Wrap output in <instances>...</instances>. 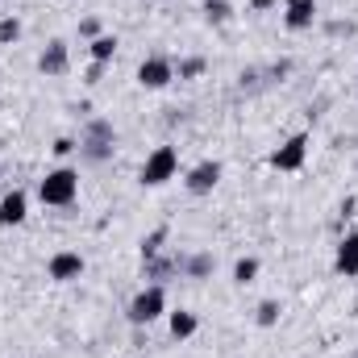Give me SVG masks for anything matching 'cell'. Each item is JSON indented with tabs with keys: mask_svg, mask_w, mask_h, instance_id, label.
<instances>
[{
	"mask_svg": "<svg viewBox=\"0 0 358 358\" xmlns=\"http://www.w3.org/2000/svg\"><path fill=\"white\" fill-rule=\"evenodd\" d=\"M171 275H183V259H146V279H155V283H163V279H171Z\"/></svg>",
	"mask_w": 358,
	"mask_h": 358,
	"instance_id": "obj_13",
	"label": "cell"
},
{
	"mask_svg": "<svg viewBox=\"0 0 358 358\" xmlns=\"http://www.w3.org/2000/svg\"><path fill=\"white\" fill-rule=\"evenodd\" d=\"M171 80H176V63H171V59H146V63L138 67V84L146 92L167 88Z\"/></svg>",
	"mask_w": 358,
	"mask_h": 358,
	"instance_id": "obj_6",
	"label": "cell"
},
{
	"mask_svg": "<svg viewBox=\"0 0 358 358\" xmlns=\"http://www.w3.org/2000/svg\"><path fill=\"white\" fill-rule=\"evenodd\" d=\"M80 34H84V38H100V21H96V17L80 21Z\"/></svg>",
	"mask_w": 358,
	"mask_h": 358,
	"instance_id": "obj_23",
	"label": "cell"
},
{
	"mask_svg": "<svg viewBox=\"0 0 358 358\" xmlns=\"http://www.w3.org/2000/svg\"><path fill=\"white\" fill-rule=\"evenodd\" d=\"M279 313H283V308H279V300H263V304L255 308V321H259L263 329H271V325H279Z\"/></svg>",
	"mask_w": 358,
	"mask_h": 358,
	"instance_id": "obj_19",
	"label": "cell"
},
{
	"mask_svg": "<svg viewBox=\"0 0 358 358\" xmlns=\"http://www.w3.org/2000/svg\"><path fill=\"white\" fill-rule=\"evenodd\" d=\"M259 279V259H238L234 263V283L238 287H246V283H255Z\"/></svg>",
	"mask_w": 358,
	"mask_h": 358,
	"instance_id": "obj_18",
	"label": "cell"
},
{
	"mask_svg": "<svg viewBox=\"0 0 358 358\" xmlns=\"http://www.w3.org/2000/svg\"><path fill=\"white\" fill-rule=\"evenodd\" d=\"M46 275H50L55 283H71V279H80V275H84V255H76V250H59V255L50 259Z\"/></svg>",
	"mask_w": 358,
	"mask_h": 358,
	"instance_id": "obj_8",
	"label": "cell"
},
{
	"mask_svg": "<svg viewBox=\"0 0 358 358\" xmlns=\"http://www.w3.org/2000/svg\"><path fill=\"white\" fill-rule=\"evenodd\" d=\"M275 4H279V0H250V8H255V13H267V8H275Z\"/></svg>",
	"mask_w": 358,
	"mask_h": 358,
	"instance_id": "obj_26",
	"label": "cell"
},
{
	"mask_svg": "<svg viewBox=\"0 0 358 358\" xmlns=\"http://www.w3.org/2000/svg\"><path fill=\"white\" fill-rule=\"evenodd\" d=\"M163 242H167V225H159L150 238H142V259H155V255L163 250Z\"/></svg>",
	"mask_w": 358,
	"mask_h": 358,
	"instance_id": "obj_20",
	"label": "cell"
},
{
	"mask_svg": "<svg viewBox=\"0 0 358 358\" xmlns=\"http://www.w3.org/2000/svg\"><path fill=\"white\" fill-rule=\"evenodd\" d=\"M88 55H92V63H108V59L117 55V38H113V34L92 38V42H88Z\"/></svg>",
	"mask_w": 358,
	"mask_h": 358,
	"instance_id": "obj_15",
	"label": "cell"
},
{
	"mask_svg": "<svg viewBox=\"0 0 358 358\" xmlns=\"http://www.w3.org/2000/svg\"><path fill=\"white\" fill-rule=\"evenodd\" d=\"M234 17V4L229 0H204V21L208 25H225Z\"/></svg>",
	"mask_w": 358,
	"mask_h": 358,
	"instance_id": "obj_17",
	"label": "cell"
},
{
	"mask_svg": "<svg viewBox=\"0 0 358 358\" xmlns=\"http://www.w3.org/2000/svg\"><path fill=\"white\" fill-rule=\"evenodd\" d=\"M196 329H200L196 313H187V308H179V313H171V338H176V342H187V338H192Z\"/></svg>",
	"mask_w": 358,
	"mask_h": 358,
	"instance_id": "obj_14",
	"label": "cell"
},
{
	"mask_svg": "<svg viewBox=\"0 0 358 358\" xmlns=\"http://www.w3.org/2000/svg\"><path fill=\"white\" fill-rule=\"evenodd\" d=\"M317 17V0H287L283 4V25L287 29H308Z\"/></svg>",
	"mask_w": 358,
	"mask_h": 358,
	"instance_id": "obj_11",
	"label": "cell"
},
{
	"mask_svg": "<svg viewBox=\"0 0 358 358\" xmlns=\"http://www.w3.org/2000/svg\"><path fill=\"white\" fill-rule=\"evenodd\" d=\"M113 146H117V129H113V121H104V117H92L88 125H84V134H80V155L88 159V163H104V159H113Z\"/></svg>",
	"mask_w": 358,
	"mask_h": 358,
	"instance_id": "obj_2",
	"label": "cell"
},
{
	"mask_svg": "<svg viewBox=\"0 0 358 358\" xmlns=\"http://www.w3.org/2000/svg\"><path fill=\"white\" fill-rule=\"evenodd\" d=\"M213 267H217L213 255H192V259H183V275H187V279H208Z\"/></svg>",
	"mask_w": 358,
	"mask_h": 358,
	"instance_id": "obj_16",
	"label": "cell"
},
{
	"mask_svg": "<svg viewBox=\"0 0 358 358\" xmlns=\"http://www.w3.org/2000/svg\"><path fill=\"white\" fill-rule=\"evenodd\" d=\"M25 213H29V196H25L21 187H13V192L0 200V229L21 225V221H25Z\"/></svg>",
	"mask_w": 358,
	"mask_h": 358,
	"instance_id": "obj_10",
	"label": "cell"
},
{
	"mask_svg": "<svg viewBox=\"0 0 358 358\" xmlns=\"http://www.w3.org/2000/svg\"><path fill=\"white\" fill-rule=\"evenodd\" d=\"M0 176H4V167H0Z\"/></svg>",
	"mask_w": 358,
	"mask_h": 358,
	"instance_id": "obj_27",
	"label": "cell"
},
{
	"mask_svg": "<svg viewBox=\"0 0 358 358\" xmlns=\"http://www.w3.org/2000/svg\"><path fill=\"white\" fill-rule=\"evenodd\" d=\"M183 183H187V192H192V196H208V192L221 183V163H217V159L196 163V167L187 171V179H183Z\"/></svg>",
	"mask_w": 358,
	"mask_h": 358,
	"instance_id": "obj_7",
	"label": "cell"
},
{
	"mask_svg": "<svg viewBox=\"0 0 358 358\" xmlns=\"http://www.w3.org/2000/svg\"><path fill=\"white\" fill-rule=\"evenodd\" d=\"M304 159H308V134H292V138L271 155V167H275V171H300Z\"/></svg>",
	"mask_w": 358,
	"mask_h": 358,
	"instance_id": "obj_5",
	"label": "cell"
},
{
	"mask_svg": "<svg viewBox=\"0 0 358 358\" xmlns=\"http://www.w3.org/2000/svg\"><path fill=\"white\" fill-rule=\"evenodd\" d=\"M67 67H71V50H67V42H59V38H55V42L42 50V59H38V71L55 80V76H67Z\"/></svg>",
	"mask_w": 358,
	"mask_h": 358,
	"instance_id": "obj_9",
	"label": "cell"
},
{
	"mask_svg": "<svg viewBox=\"0 0 358 358\" xmlns=\"http://www.w3.org/2000/svg\"><path fill=\"white\" fill-rule=\"evenodd\" d=\"M17 38H21V21L17 17H0V46H8Z\"/></svg>",
	"mask_w": 358,
	"mask_h": 358,
	"instance_id": "obj_21",
	"label": "cell"
},
{
	"mask_svg": "<svg viewBox=\"0 0 358 358\" xmlns=\"http://www.w3.org/2000/svg\"><path fill=\"white\" fill-rule=\"evenodd\" d=\"M204 67H208L204 59H183V63L176 67V76L179 80H196V76H204Z\"/></svg>",
	"mask_w": 358,
	"mask_h": 358,
	"instance_id": "obj_22",
	"label": "cell"
},
{
	"mask_svg": "<svg viewBox=\"0 0 358 358\" xmlns=\"http://www.w3.org/2000/svg\"><path fill=\"white\" fill-rule=\"evenodd\" d=\"M50 150H55V155H59V159H63V155H71V150H76V142H71V138H59V142H55V146H50Z\"/></svg>",
	"mask_w": 358,
	"mask_h": 358,
	"instance_id": "obj_24",
	"label": "cell"
},
{
	"mask_svg": "<svg viewBox=\"0 0 358 358\" xmlns=\"http://www.w3.org/2000/svg\"><path fill=\"white\" fill-rule=\"evenodd\" d=\"M76 196H80V171L76 167H55L38 183V200L50 208H67V204H76Z\"/></svg>",
	"mask_w": 358,
	"mask_h": 358,
	"instance_id": "obj_1",
	"label": "cell"
},
{
	"mask_svg": "<svg viewBox=\"0 0 358 358\" xmlns=\"http://www.w3.org/2000/svg\"><path fill=\"white\" fill-rule=\"evenodd\" d=\"M334 271H338V275H346V279H355V275H358V229L342 238L338 259H334Z\"/></svg>",
	"mask_w": 358,
	"mask_h": 358,
	"instance_id": "obj_12",
	"label": "cell"
},
{
	"mask_svg": "<svg viewBox=\"0 0 358 358\" xmlns=\"http://www.w3.org/2000/svg\"><path fill=\"white\" fill-rule=\"evenodd\" d=\"M167 313V292H163V283H150V287H142L134 300H129V308H125V317H129V325H155L159 317Z\"/></svg>",
	"mask_w": 358,
	"mask_h": 358,
	"instance_id": "obj_3",
	"label": "cell"
},
{
	"mask_svg": "<svg viewBox=\"0 0 358 358\" xmlns=\"http://www.w3.org/2000/svg\"><path fill=\"white\" fill-rule=\"evenodd\" d=\"M100 76H104V63H92L88 67V84H100Z\"/></svg>",
	"mask_w": 358,
	"mask_h": 358,
	"instance_id": "obj_25",
	"label": "cell"
},
{
	"mask_svg": "<svg viewBox=\"0 0 358 358\" xmlns=\"http://www.w3.org/2000/svg\"><path fill=\"white\" fill-rule=\"evenodd\" d=\"M179 171V150L176 146H155L142 163V187H163Z\"/></svg>",
	"mask_w": 358,
	"mask_h": 358,
	"instance_id": "obj_4",
	"label": "cell"
}]
</instances>
